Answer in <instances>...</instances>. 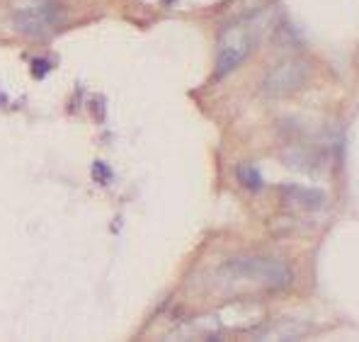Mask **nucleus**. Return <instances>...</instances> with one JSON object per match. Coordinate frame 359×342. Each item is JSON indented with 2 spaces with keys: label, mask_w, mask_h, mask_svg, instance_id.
<instances>
[{
  "label": "nucleus",
  "mask_w": 359,
  "mask_h": 342,
  "mask_svg": "<svg viewBox=\"0 0 359 342\" xmlns=\"http://www.w3.org/2000/svg\"><path fill=\"white\" fill-rule=\"evenodd\" d=\"M59 22V3L56 0H15L13 25L20 34L41 39Z\"/></svg>",
  "instance_id": "f03ea898"
},
{
  "label": "nucleus",
  "mask_w": 359,
  "mask_h": 342,
  "mask_svg": "<svg viewBox=\"0 0 359 342\" xmlns=\"http://www.w3.org/2000/svg\"><path fill=\"white\" fill-rule=\"evenodd\" d=\"M238 180L245 185L248 189H260L262 187V177H260V172L255 170L252 165H241L238 167Z\"/></svg>",
  "instance_id": "6e6552de"
},
{
  "label": "nucleus",
  "mask_w": 359,
  "mask_h": 342,
  "mask_svg": "<svg viewBox=\"0 0 359 342\" xmlns=\"http://www.w3.org/2000/svg\"><path fill=\"white\" fill-rule=\"evenodd\" d=\"M279 194H282V202L287 204V207L297 209V212H318L325 204L323 192L311 189V187H301V185H282Z\"/></svg>",
  "instance_id": "423d86ee"
},
{
  "label": "nucleus",
  "mask_w": 359,
  "mask_h": 342,
  "mask_svg": "<svg viewBox=\"0 0 359 342\" xmlns=\"http://www.w3.org/2000/svg\"><path fill=\"white\" fill-rule=\"evenodd\" d=\"M265 320V308L255 301H236L229 303L219 313V325L229 330H250Z\"/></svg>",
  "instance_id": "39448f33"
},
{
  "label": "nucleus",
  "mask_w": 359,
  "mask_h": 342,
  "mask_svg": "<svg viewBox=\"0 0 359 342\" xmlns=\"http://www.w3.org/2000/svg\"><path fill=\"white\" fill-rule=\"evenodd\" d=\"M250 51H252V32L245 25H231V27H226L219 39V49H216V73L219 76L233 73L250 56Z\"/></svg>",
  "instance_id": "20e7f679"
},
{
  "label": "nucleus",
  "mask_w": 359,
  "mask_h": 342,
  "mask_svg": "<svg viewBox=\"0 0 359 342\" xmlns=\"http://www.w3.org/2000/svg\"><path fill=\"white\" fill-rule=\"evenodd\" d=\"M311 81V63L304 59H284L262 78V93L267 97H289Z\"/></svg>",
  "instance_id": "7ed1b4c3"
},
{
  "label": "nucleus",
  "mask_w": 359,
  "mask_h": 342,
  "mask_svg": "<svg viewBox=\"0 0 359 342\" xmlns=\"http://www.w3.org/2000/svg\"><path fill=\"white\" fill-rule=\"evenodd\" d=\"M306 333L304 325H297L294 320H282V323H274L269 328L262 330L257 338L262 340H297Z\"/></svg>",
  "instance_id": "0eeeda50"
},
{
  "label": "nucleus",
  "mask_w": 359,
  "mask_h": 342,
  "mask_svg": "<svg viewBox=\"0 0 359 342\" xmlns=\"http://www.w3.org/2000/svg\"><path fill=\"white\" fill-rule=\"evenodd\" d=\"M219 275L226 287H255L267 292L289 287L294 280L292 267L287 262L265 255H243L229 260Z\"/></svg>",
  "instance_id": "f257e3e1"
}]
</instances>
